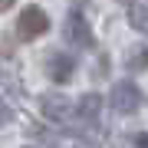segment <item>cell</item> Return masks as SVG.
I'll return each mask as SVG.
<instances>
[{
	"instance_id": "obj_1",
	"label": "cell",
	"mask_w": 148,
	"mask_h": 148,
	"mask_svg": "<svg viewBox=\"0 0 148 148\" xmlns=\"http://www.w3.org/2000/svg\"><path fill=\"white\" fill-rule=\"evenodd\" d=\"M49 30V16H46V10L43 7H27L20 16H16V36H20L23 43H33L36 36H43V33Z\"/></svg>"
},
{
	"instance_id": "obj_2",
	"label": "cell",
	"mask_w": 148,
	"mask_h": 148,
	"mask_svg": "<svg viewBox=\"0 0 148 148\" xmlns=\"http://www.w3.org/2000/svg\"><path fill=\"white\" fill-rule=\"evenodd\" d=\"M63 40L69 43V46H76V49H89L92 46V30H89V20L79 13V10H73L63 20Z\"/></svg>"
},
{
	"instance_id": "obj_3",
	"label": "cell",
	"mask_w": 148,
	"mask_h": 148,
	"mask_svg": "<svg viewBox=\"0 0 148 148\" xmlns=\"http://www.w3.org/2000/svg\"><path fill=\"white\" fill-rule=\"evenodd\" d=\"M109 102H112V109H115L119 115H132V112L142 106V92H138V86L132 79H122V82L112 86Z\"/></svg>"
},
{
	"instance_id": "obj_4",
	"label": "cell",
	"mask_w": 148,
	"mask_h": 148,
	"mask_svg": "<svg viewBox=\"0 0 148 148\" xmlns=\"http://www.w3.org/2000/svg\"><path fill=\"white\" fill-rule=\"evenodd\" d=\"M40 112L46 115L49 122H69L76 115V106L66 99V95H59V92H46V95H40Z\"/></svg>"
},
{
	"instance_id": "obj_5",
	"label": "cell",
	"mask_w": 148,
	"mask_h": 148,
	"mask_svg": "<svg viewBox=\"0 0 148 148\" xmlns=\"http://www.w3.org/2000/svg\"><path fill=\"white\" fill-rule=\"evenodd\" d=\"M46 73H49V79H53V82H69V79H73V73H76V59L69 56V53H49Z\"/></svg>"
},
{
	"instance_id": "obj_6",
	"label": "cell",
	"mask_w": 148,
	"mask_h": 148,
	"mask_svg": "<svg viewBox=\"0 0 148 148\" xmlns=\"http://www.w3.org/2000/svg\"><path fill=\"white\" fill-rule=\"evenodd\" d=\"M99 109H102V95L86 92L79 99V106H76V115H79L82 122H95V119H99Z\"/></svg>"
},
{
	"instance_id": "obj_7",
	"label": "cell",
	"mask_w": 148,
	"mask_h": 148,
	"mask_svg": "<svg viewBox=\"0 0 148 148\" xmlns=\"http://www.w3.org/2000/svg\"><path fill=\"white\" fill-rule=\"evenodd\" d=\"M128 27L148 36V3H132L128 7Z\"/></svg>"
},
{
	"instance_id": "obj_8",
	"label": "cell",
	"mask_w": 148,
	"mask_h": 148,
	"mask_svg": "<svg viewBox=\"0 0 148 148\" xmlns=\"http://www.w3.org/2000/svg\"><path fill=\"white\" fill-rule=\"evenodd\" d=\"M125 69L128 73H142L148 69V46H132L125 53Z\"/></svg>"
},
{
	"instance_id": "obj_9",
	"label": "cell",
	"mask_w": 148,
	"mask_h": 148,
	"mask_svg": "<svg viewBox=\"0 0 148 148\" xmlns=\"http://www.w3.org/2000/svg\"><path fill=\"white\" fill-rule=\"evenodd\" d=\"M10 119H13V109L7 106V99H3V95H0V125H7V122H10Z\"/></svg>"
},
{
	"instance_id": "obj_10",
	"label": "cell",
	"mask_w": 148,
	"mask_h": 148,
	"mask_svg": "<svg viewBox=\"0 0 148 148\" xmlns=\"http://www.w3.org/2000/svg\"><path fill=\"white\" fill-rule=\"evenodd\" d=\"M135 148H148V132H138L135 135Z\"/></svg>"
},
{
	"instance_id": "obj_11",
	"label": "cell",
	"mask_w": 148,
	"mask_h": 148,
	"mask_svg": "<svg viewBox=\"0 0 148 148\" xmlns=\"http://www.w3.org/2000/svg\"><path fill=\"white\" fill-rule=\"evenodd\" d=\"M13 3H16V0H0V13H3V10H10Z\"/></svg>"
}]
</instances>
